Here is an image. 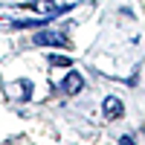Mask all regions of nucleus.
<instances>
[{"label":"nucleus","instance_id":"1","mask_svg":"<svg viewBox=\"0 0 145 145\" xmlns=\"http://www.w3.org/2000/svg\"><path fill=\"white\" fill-rule=\"evenodd\" d=\"M35 44H38V46H64L67 38H64V32L50 29V32H38V35H35Z\"/></svg>","mask_w":145,"mask_h":145},{"label":"nucleus","instance_id":"2","mask_svg":"<svg viewBox=\"0 0 145 145\" xmlns=\"http://www.w3.org/2000/svg\"><path fill=\"white\" fill-rule=\"evenodd\" d=\"M9 96H12V99H18V102H26L29 96H32V81H29V78H23V81L9 84Z\"/></svg>","mask_w":145,"mask_h":145},{"label":"nucleus","instance_id":"3","mask_svg":"<svg viewBox=\"0 0 145 145\" xmlns=\"http://www.w3.org/2000/svg\"><path fill=\"white\" fill-rule=\"evenodd\" d=\"M81 87H84V78H81V72H78V70H72L70 76L64 78V84H61V90H64L67 96H76Z\"/></svg>","mask_w":145,"mask_h":145},{"label":"nucleus","instance_id":"4","mask_svg":"<svg viewBox=\"0 0 145 145\" xmlns=\"http://www.w3.org/2000/svg\"><path fill=\"white\" fill-rule=\"evenodd\" d=\"M26 9H32V12H41V15H55V12H64V9H58L52 0H32V3H23Z\"/></svg>","mask_w":145,"mask_h":145},{"label":"nucleus","instance_id":"5","mask_svg":"<svg viewBox=\"0 0 145 145\" xmlns=\"http://www.w3.org/2000/svg\"><path fill=\"white\" fill-rule=\"evenodd\" d=\"M122 113H125L122 102H119L116 96H107V99H105V119H119Z\"/></svg>","mask_w":145,"mask_h":145},{"label":"nucleus","instance_id":"6","mask_svg":"<svg viewBox=\"0 0 145 145\" xmlns=\"http://www.w3.org/2000/svg\"><path fill=\"white\" fill-rule=\"evenodd\" d=\"M52 64H55V67H70V58H64V55H52Z\"/></svg>","mask_w":145,"mask_h":145}]
</instances>
